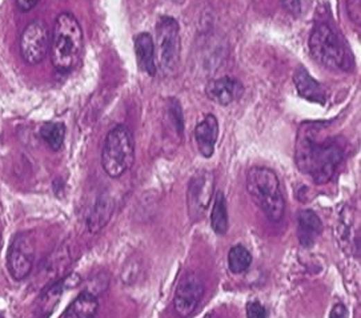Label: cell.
Segmentation results:
<instances>
[{"instance_id":"6da1fadb","label":"cell","mask_w":361,"mask_h":318,"mask_svg":"<svg viewBox=\"0 0 361 318\" xmlns=\"http://www.w3.org/2000/svg\"><path fill=\"white\" fill-rule=\"evenodd\" d=\"M344 159L342 144L324 134L322 124H304L297 134L294 161L317 185L327 184Z\"/></svg>"},{"instance_id":"7a4b0ae2","label":"cell","mask_w":361,"mask_h":318,"mask_svg":"<svg viewBox=\"0 0 361 318\" xmlns=\"http://www.w3.org/2000/svg\"><path fill=\"white\" fill-rule=\"evenodd\" d=\"M85 36L80 23L71 12L60 14L52 33L50 55L52 66L59 72H69L82 59Z\"/></svg>"},{"instance_id":"3957f363","label":"cell","mask_w":361,"mask_h":318,"mask_svg":"<svg viewBox=\"0 0 361 318\" xmlns=\"http://www.w3.org/2000/svg\"><path fill=\"white\" fill-rule=\"evenodd\" d=\"M247 191L251 199L272 222H279L285 211V200L275 172L264 167L248 170Z\"/></svg>"},{"instance_id":"277c9868","label":"cell","mask_w":361,"mask_h":318,"mask_svg":"<svg viewBox=\"0 0 361 318\" xmlns=\"http://www.w3.org/2000/svg\"><path fill=\"white\" fill-rule=\"evenodd\" d=\"M135 163V141L131 130L125 125L114 127L104 140L102 150V167L104 172L118 179Z\"/></svg>"},{"instance_id":"5b68a950","label":"cell","mask_w":361,"mask_h":318,"mask_svg":"<svg viewBox=\"0 0 361 318\" xmlns=\"http://www.w3.org/2000/svg\"><path fill=\"white\" fill-rule=\"evenodd\" d=\"M155 53L161 71L167 76H175L179 72L182 39L179 23L173 17H159L156 23Z\"/></svg>"},{"instance_id":"8992f818","label":"cell","mask_w":361,"mask_h":318,"mask_svg":"<svg viewBox=\"0 0 361 318\" xmlns=\"http://www.w3.org/2000/svg\"><path fill=\"white\" fill-rule=\"evenodd\" d=\"M310 50L312 58L329 69H345L348 63V53L339 35L327 23L315 26L310 37Z\"/></svg>"},{"instance_id":"52a82bcc","label":"cell","mask_w":361,"mask_h":318,"mask_svg":"<svg viewBox=\"0 0 361 318\" xmlns=\"http://www.w3.org/2000/svg\"><path fill=\"white\" fill-rule=\"evenodd\" d=\"M50 33L40 20H33L20 36V55L28 66L39 64L50 50Z\"/></svg>"},{"instance_id":"ba28073f","label":"cell","mask_w":361,"mask_h":318,"mask_svg":"<svg viewBox=\"0 0 361 318\" xmlns=\"http://www.w3.org/2000/svg\"><path fill=\"white\" fill-rule=\"evenodd\" d=\"M215 192V176L209 170L197 172L189 182L187 193L189 218L192 221L200 220L208 209Z\"/></svg>"},{"instance_id":"9c48e42d","label":"cell","mask_w":361,"mask_h":318,"mask_svg":"<svg viewBox=\"0 0 361 318\" xmlns=\"http://www.w3.org/2000/svg\"><path fill=\"white\" fill-rule=\"evenodd\" d=\"M34 244L27 235H17L7 253V268L10 274L21 281L28 277L34 265Z\"/></svg>"},{"instance_id":"30bf717a","label":"cell","mask_w":361,"mask_h":318,"mask_svg":"<svg viewBox=\"0 0 361 318\" xmlns=\"http://www.w3.org/2000/svg\"><path fill=\"white\" fill-rule=\"evenodd\" d=\"M204 294L203 281L193 273L182 277L173 297L175 312L180 317L186 318L193 313Z\"/></svg>"},{"instance_id":"8fae6325","label":"cell","mask_w":361,"mask_h":318,"mask_svg":"<svg viewBox=\"0 0 361 318\" xmlns=\"http://www.w3.org/2000/svg\"><path fill=\"white\" fill-rule=\"evenodd\" d=\"M243 94L244 88L240 82L229 76L213 79L206 85V98L220 105H229L234 101L239 100Z\"/></svg>"},{"instance_id":"7c38bea8","label":"cell","mask_w":361,"mask_h":318,"mask_svg":"<svg viewBox=\"0 0 361 318\" xmlns=\"http://www.w3.org/2000/svg\"><path fill=\"white\" fill-rule=\"evenodd\" d=\"M75 274H71L67 277H62L60 280L53 281L50 286H47L40 297L36 301L35 306V313L39 318H49L52 315L53 309L59 305L63 292L69 288L73 286L75 283H71Z\"/></svg>"},{"instance_id":"4fadbf2b","label":"cell","mask_w":361,"mask_h":318,"mask_svg":"<svg viewBox=\"0 0 361 318\" xmlns=\"http://www.w3.org/2000/svg\"><path fill=\"white\" fill-rule=\"evenodd\" d=\"M218 136H219L218 118L212 114H208L195 128V140L197 148L206 159H209L215 152Z\"/></svg>"},{"instance_id":"5bb4252c","label":"cell","mask_w":361,"mask_h":318,"mask_svg":"<svg viewBox=\"0 0 361 318\" xmlns=\"http://www.w3.org/2000/svg\"><path fill=\"white\" fill-rule=\"evenodd\" d=\"M293 82L296 85V89L299 92V95L307 100L312 101V103H317L324 105L326 100H327V95L324 88L322 87V84L317 83L312 76L310 72L300 66L296 69L294 75H293Z\"/></svg>"},{"instance_id":"9a60e30c","label":"cell","mask_w":361,"mask_h":318,"mask_svg":"<svg viewBox=\"0 0 361 318\" xmlns=\"http://www.w3.org/2000/svg\"><path fill=\"white\" fill-rule=\"evenodd\" d=\"M323 222L313 211H301L297 216V236L304 248L312 247L322 235Z\"/></svg>"},{"instance_id":"2e32d148","label":"cell","mask_w":361,"mask_h":318,"mask_svg":"<svg viewBox=\"0 0 361 318\" xmlns=\"http://www.w3.org/2000/svg\"><path fill=\"white\" fill-rule=\"evenodd\" d=\"M135 53L139 68L150 76H155L156 67L155 43L148 33H141L135 37Z\"/></svg>"},{"instance_id":"e0dca14e","label":"cell","mask_w":361,"mask_h":318,"mask_svg":"<svg viewBox=\"0 0 361 318\" xmlns=\"http://www.w3.org/2000/svg\"><path fill=\"white\" fill-rule=\"evenodd\" d=\"M99 301L95 294L85 290L69 303L63 318H95L98 315Z\"/></svg>"},{"instance_id":"ac0fdd59","label":"cell","mask_w":361,"mask_h":318,"mask_svg":"<svg viewBox=\"0 0 361 318\" xmlns=\"http://www.w3.org/2000/svg\"><path fill=\"white\" fill-rule=\"evenodd\" d=\"M114 212V202L108 197H100L96 201L94 209L91 211L88 220H87V227L91 233H96L102 231L104 227L109 222Z\"/></svg>"},{"instance_id":"d6986e66","label":"cell","mask_w":361,"mask_h":318,"mask_svg":"<svg viewBox=\"0 0 361 318\" xmlns=\"http://www.w3.org/2000/svg\"><path fill=\"white\" fill-rule=\"evenodd\" d=\"M211 227L216 235L224 236L228 231V213L227 201L223 192H218L213 200V208L211 213Z\"/></svg>"},{"instance_id":"ffe728a7","label":"cell","mask_w":361,"mask_h":318,"mask_svg":"<svg viewBox=\"0 0 361 318\" xmlns=\"http://www.w3.org/2000/svg\"><path fill=\"white\" fill-rule=\"evenodd\" d=\"M40 136L52 151H59L64 144L66 127L63 123H46L40 128Z\"/></svg>"},{"instance_id":"44dd1931","label":"cell","mask_w":361,"mask_h":318,"mask_svg":"<svg viewBox=\"0 0 361 318\" xmlns=\"http://www.w3.org/2000/svg\"><path fill=\"white\" fill-rule=\"evenodd\" d=\"M251 264H252V256L245 247L236 245L231 248V251L228 253V267L234 274L244 273L251 267Z\"/></svg>"},{"instance_id":"7402d4cb","label":"cell","mask_w":361,"mask_h":318,"mask_svg":"<svg viewBox=\"0 0 361 318\" xmlns=\"http://www.w3.org/2000/svg\"><path fill=\"white\" fill-rule=\"evenodd\" d=\"M170 103H171V105L168 107V111H170V116L173 120V127H175L177 134L182 136L184 132V120H183L182 105H180L179 100H176V99H171Z\"/></svg>"},{"instance_id":"603a6c76","label":"cell","mask_w":361,"mask_h":318,"mask_svg":"<svg viewBox=\"0 0 361 318\" xmlns=\"http://www.w3.org/2000/svg\"><path fill=\"white\" fill-rule=\"evenodd\" d=\"M346 12L352 23L360 26L361 0H346Z\"/></svg>"},{"instance_id":"cb8c5ba5","label":"cell","mask_w":361,"mask_h":318,"mask_svg":"<svg viewBox=\"0 0 361 318\" xmlns=\"http://www.w3.org/2000/svg\"><path fill=\"white\" fill-rule=\"evenodd\" d=\"M307 0H283V7L293 17H300L304 12Z\"/></svg>"},{"instance_id":"d4e9b609","label":"cell","mask_w":361,"mask_h":318,"mask_svg":"<svg viewBox=\"0 0 361 318\" xmlns=\"http://www.w3.org/2000/svg\"><path fill=\"white\" fill-rule=\"evenodd\" d=\"M267 309L258 301H251L247 303V318H267Z\"/></svg>"},{"instance_id":"484cf974","label":"cell","mask_w":361,"mask_h":318,"mask_svg":"<svg viewBox=\"0 0 361 318\" xmlns=\"http://www.w3.org/2000/svg\"><path fill=\"white\" fill-rule=\"evenodd\" d=\"M37 3L39 0H17V8L21 12H30L31 10H34Z\"/></svg>"},{"instance_id":"4316f807","label":"cell","mask_w":361,"mask_h":318,"mask_svg":"<svg viewBox=\"0 0 361 318\" xmlns=\"http://www.w3.org/2000/svg\"><path fill=\"white\" fill-rule=\"evenodd\" d=\"M348 317V312L345 309L343 303H337L335 305V308L331 312V318H346Z\"/></svg>"},{"instance_id":"83f0119b","label":"cell","mask_w":361,"mask_h":318,"mask_svg":"<svg viewBox=\"0 0 361 318\" xmlns=\"http://www.w3.org/2000/svg\"><path fill=\"white\" fill-rule=\"evenodd\" d=\"M204 318H219L218 316H215V315H206Z\"/></svg>"},{"instance_id":"f1b7e54d","label":"cell","mask_w":361,"mask_h":318,"mask_svg":"<svg viewBox=\"0 0 361 318\" xmlns=\"http://www.w3.org/2000/svg\"><path fill=\"white\" fill-rule=\"evenodd\" d=\"M0 318H4L3 317V315H1V313H0Z\"/></svg>"}]
</instances>
